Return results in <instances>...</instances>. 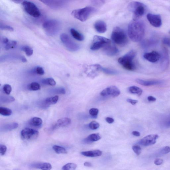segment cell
Masks as SVG:
<instances>
[{
    "instance_id": "1",
    "label": "cell",
    "mask_w": 170,
    "mask_h": 170,
    "mask_svg": "<svg viewBox=\"0 0 170 170\" xmlns=\"http://www.w3.org/2000/svg\"><path fill=\"white\" fill-rule=\"evenodd\" d=\"M145 32V25L141 20L132 21L128 25V35L131 40L134 42L141 41Z\"/></svg>"
},
{
    "instance_id": "2",
    "label": "cell",
    "mask_w": 170,
    "mask_h": 170,
    "mask_svg": "<svg viewBox=\"0 0 170 170\" xmlns=\"http://www.w3.org/2000/svg\"><path fill=\"white\" fill-rule=\"evenodd\" d=\"M136 53L134 50H131L118 59L119 64L125 69L130 71L134 70L136 69L133 60L136 56Z\"/></svg>"
},
{
    "instance_id": "3",
    "label": "cell",
    "mask_w": 170,
    "mask_h": 170,
    "mask_svg": "<svg viewBox=\"0 0 170 170\" xmlns=\"http://www.w3.org/2000/svg\"><path fill=\"white\" fill-rule=\"evenodd\" d=\"M43 27L47 35L53 36L58 34L60 30L61 24L58 20L50 19L44 23Z\"/></svg>"
},
{
    "instance_id": "4",
    "label": "cell",
    "mask_w": 170,
    "mask_h": 170,
    "mask_svg": "<svg viewBox=\"0 0 170 170\" xmlns=\"http://www.w3.org/2000/svg\"><path fill=\"white\" fill-rule=\"evenodd\" d=\"M111 38L112 40L116 44L124 46L127 44L128 39L125 31L120 27H115L112 32Z\"/></svg>"
},
{
    "instance_id": "5",
    "label": "cell",
    "mask_w": 170,
    "mask_h": 170,
    "mask_svg": "<svg viewBox=\"0 0 170 170\" xmlns=\"http://www.w3.org/2000/svg\"><path fill=\"white\" fill-rule=\"evenodd\" d=\"M96 11V9L93 7L88 6L77 9L72 11L71 14L73 17L82 22L88 19L89 17Z\"/></svg>"
},
{
    "instance_id": "6",
    "label": "cell",
    "mask_w": 170,
    "mask_h": 170,
    "mask_svg": "<svg viewBox=\"0 0 170 170\" xmlns=\"http://www.w3.org/2000/svg\"><path fill=\"white\" fill-rule=\"evenodd\" d=\"M129 10L133 13V20H139L145 12L146 6L144 4L138 1H133L128 6Z\"/></svg>"
},
{
    "instance_id": "7",
    "label": "cell",
    "mask_w": 170,
    "mask_h": 170,
    "mask_svg": "<svg viewBox=\"0 0 170 170\" xmlns=\"http://www.w3.org/2000/svg\"><path fill=\"white\" fill-rule=\"evenodd\" d=\"M111 43V40L103 37L95 35L94 37L90 49L93 50H97Z\"/></svg>"
},
{
    "instance_id": "8",
    "label": "cell",
    "mask_w": 170,
    "mask_h": 170,
    "mask_svg": "<svg viewBox=\"0 0 170 170\" xmlns=\"http://www.w3.org/2000/svg\"><path fill=\"white\" fill-rule=\"evenodd\" d=\"M60 38L62 43L69 51L75 52L79 49V46L74 42L67 34H62Z\"/></svg>"
},
{
    "instance_id": "9",
    "label": "cell",
    "mask_w": 170,
    "mask_h": 170,
    "mask_svg": "<svg viewBox=\"0 0 170 170\" xmlns=\"http://www.w3.org/2000/svg\"><path fill=\"white\" fill-rule=\"evenodd\" d=\"M22 5L24 10L28 14L34 17H38L40 15L39 10L35 4L28 1L22 2Z\"/></svg>"
},
{
    "instance_id": "10",
    "label": "cell",
    "mask_w": 170,
    "mask_h": 170,
    "mask_svg": "<svg viewBox=\"0 0 170 170\" xmlns=\"http://www.w3.org/2000/svg\"><path fill=\"white\" fill-rule=\"evenodd\" d=\"M39 135L38 131L32 128H25L21 133L22 139L27 141L36 139L38 137Z\"/></svg>"
},
{
    "instance_id": "11",
    "label": "cell",
    "mask_w": 170,
    "mask_h": 170,
    "mask_svg": "<svg viewBox=\"0 0 170 170\" xmlns=\"http://www.w3.org/2000/svg\"><path fill=\"white\" fill-rule=\"evenodd\" d=\"M157 134H151L142 138L139 142V144L144 146H148L155 144L158 138Z\"/></svg>"
},
{
    "instance_id": "12",
    "label": "cell",
    "mask_w": 170,
    "mask_h": 170,
    "mask_svg": "<svg viewBox=\"0 0 170 170\" xmlns=\"http://www.w3.org/2000/svg\"><path fill=\"white\" fill-rule=\"evenodd\" d=\"M120 94V91L116 86H111L103 90L101 92L100 95L103 96H111L115 97H117Z\"/></svg>"
},
{
    "instance_id": "13",
    "label": "cell",
    "mask_w": 170,
    "mask_h": 170,
    "mask_svg": "<svg viewBox=\"0 0 170 170\" xmlns=\"http://www.w3.org/2000/svg\"><path fill=\"white\" fill-rule=\"evenodd\" d=\"M43 3L54 10H59L64 7L65 6L66 1H49L45 0L41 1Z\"/></svg>"
},
{
    "instance_id": "14",
    "label": "cell",
    "mask_w": 170,
    "mask_h": 170,
    "mask_svg": "<svg viewBox=\"0 0 170 170\" xmlns=\"http://www.w3.org/2000/svg\"><path fill=\"white\" fill-rule=\"evenodd\" d=\"M147 17L149 22L153 26L158 28L161 26L162 19L160 15L149 13L147 15Z\"/></svg>"
},
{
    "instance_id": "15",
    "label": "cell",
    "mask_w": 170,
    "mask_h": 170,
    "mask_svg": "<svg viewBox=\"0 0 170 170\" xmlns=\"http://www.w3.org/2000/svg\"><path fill=\"white\" fill-rule=\"evenodd\" d=\"M143 57L147 61L151 63H155L160 60L161 56L157 52L153 51L146 53L144 54Z\"/></svg>"
},
{
    "instance_id": "16",
    "label": "cell",
    "mask_w": 170,
    "mask_h": 170,
    "mask_svg": "<svg viewBox=\"0 0 170 170\" xmlns=\"http://www.w3.org/2000/svg\"><path fill=\"white\" fill-rule=\"evenodd\" d=\"M103 52L104 53L109 56H115L119 52V50L116 46L112 43L107 45L103 48Z\"/></svg>"
},
{
    "instance_id": "17",
    "label": "cell",
    "mask_w": 170,
    "mask_h": 170,
    "mask_svg": "<svg viewBox=\"0 0 170 170\" xmlns=\"http://www.w3.org/2000/svg\"><path fill=\"white\" fill-rule=\"evenodd\" d=\"M71 122V119L68 118H64L59 119L57 122L52 126V130L60 127H64L69 125Z\"/></svg>"
},
{
    "instance_id": "18",
    "label": "cell",
    "mask_w": 170,
    "mask_h": 170,
    "mask_svg": "<svg viewBox=\"0 0 170 170\" xmlns=\"http://www.w3.org/2000/svg\"><path fill=\"white\" fill-rule=\"evenodd\" d=\"M31 167L33 168L42 170H51L52 168L51 164L47 162L33 163L31 165Z\"/></svg>"
},
{
    "instance_id": "19",
    "label": "cell",
    "mask_w": 170,
    "mask_h": 170,
    "mask_svg": "<svg viewBox=\"0 0 170 170\" xmlns=\"http://www.w3.org/2000/svg\"><path fill=\"white\" fill-rule=\"evenodd\" d=\"M94 27L96 30L100 33H104L107 29L106 24L104 21L102 20L96 22L94 25Z\"/></svg>"
},
{
    "instance_id": "20",
    "label": "cell",
    "mask_w": 170,
    "mask_h": 170,
    "mask_svg": "<svg viewBox=\"0 0 170 170\" xmlns=\"http://www.w3.org/2000/svg\"><path fill=\"white\" fill-rule=\"evenodd\" d=\"M135 82L140 85L144 86H150L159 84L162 82L159 80H146L140 79H137Z\"/></svg>"
},
{
    "instance_id": "21",
    "label": "cell",
    "mask_w": 170,
    "mask_h": 170,
    "mask_svg": "<svg viewBox=\"0 0 170 170\" xmlns=\"http://www.w3.org/2000/svg\"><path fill=\"white\" fill-rule=\"evenodd\" d=\"M102 151L100 150L82 151L81 153L82 155L89 157H99L102 155Z\"/></svg>"
},
{
    "instance_id": "22",
    "label": "cell",
    "mask_w": 170,
    "mask_h": 170,
    "mask_svg": "<svg viewBox=\"0 0 170 170\" xmlns=\"http://www.w3.org/2000/svg\"><path fill=\"white\" fill-rule=\"evenodd\" d=\"M101 138L102 137L98 133H95L89 135L84 140V142L85 143H91L97 141Z\"/></svg>"
},
{
    "instance_id": "23",
    "label": "cell",
    "mask_w": 170,
    "mask_h": 170,
    "mask_svg": "<svg viewBox=\"0 0 170 170\" xmlns=\"http://www.w3.org/2000/svg\"><path fill=\"white\" fill-rule=\"evenodd\" d=\"M18 124L17 123H12L4 125L1 127V131H9L18 128Z\"/></svg>"
},
{
    "instance_id": "24",
    "label": "cell",
    "mask_w": 170,
    "mask_h": 170,
    "mask_svg": "<svg viewBox=\"0 0 170 170\" xmlns=\"http://www.w3.org/2000/svg\"><path fill=\"white\" fill-rule=\"evenodd\" d=\"M43 123L42 119L37 117H34L29 121V125L35 127H41Z\"/></svg>"
},
{
    "instance_id": "25",
    "label": "cell",
    "mask_w": 170,
    "mask_h": 170,
    "mask_svg": "<svg viewBox=\"0 0 170 170\" xmlns=\"http://www.w3.org/2000/svg\"><path fill=\"white\" fill-rule=\"evenodd\" d=\"M95 66L97 70L102 71L106 74L112 75L118 74L117 72L115 70L111 69L103 68L102 66L99 65H96Z\"/></svg>"
},
{
    "instance_id": "26",
    "label": "cell",
    "mask_w": 170,
    "mask_h": 170,
    "mask_svg": "<svg viewBox=\"0 0 170 170\" xmlns=\"http://www.w3.org/2000/svg\"><path fill=\"white\" fill-rule=\"evenodd\" d=\"M70 32L73 37L76 40L79 41H82L84 39V37L82 34L75 30L74 29L72 28Z\"/></svg>"
},
{
    "instance_id": "27",
    "label": "cell",
    "mask_w": 170,
    "mask_h": 170,
    "mask_svg": "<svg viewBox=\"0 0 170 170\" xmlns=\"http://www.w3.org/2000/svg\"><path fill=\"white\" fill-rule=\"evenodd\" d=\"M59 100V96L56 95L48 98L45 100L44 102L46 105H54L57 103Z\"/></svg>"
},
{
    "instance_id": "28",
    "label": "cell",
    "mask_w": 170,
    "mask_h": 170,
    "mask_svg": "<svg viewBox=\"0 0 170 170\" xmlns=\"http://www.w3.org/2000/svg\"><path fill=\"white\" fill-rule=\"evenodd\" d=\"M129 90L131 93L136 94L138 96H140L143 93V90L141 88L136 86H133L130 87Z\"/></svg>"
},
{
    "instance_id": "29",
    "label": "cell",
    "mask_w": 170,
    "mask_h": 170,
    "mask_svg": "<svg viewBox=\"0 0 170 170\" xmlns=\"http://www.w3.org/2000/svg\"><path fill=\"white\" fill-rule=\"evenodd\" d=\"M52 148L53 150L57 153L66 154L67 153V151L63 147L55 145L53 146Z\"/></svg>"
},
{
    "instance_id": "30",
    "label": "cell",
    "mask_w": 170,
    "mask_h": 170,
    "mask_svg": "<svg viewBox=\"0 0 170 170\" xmlns=\"http://www.w3.org/2000/svg\"><path fill=\"white\" fill-rule=\"evenodd\" d=\"M27 88L29 90L32 91H38L40 90L41 88L39 84L35 82L31 83L28 85Z\"/></svg>"
},
{
    "instance_id": "31",
    "label": "cell",
    "mask_w": 170,
    "mask_h": 170,
    "mask_svg": "<svg viewBox=\"0 0 170 170\" xmlns=\"http://www.w3.org/2000/svg\"><path fill=\"white\" fill-rule=\"evenodd\" d=\"M11 110L8 108L1 107H0V114L4 116H9L12 114Z\"/></svg>"
},
{
    "instance_id": "32",
    "label": "cell",
    "mask_w": 170,
    "mask_h": 170,
    "mask_svg": "<svg viewBox=\"0 0 170 170\" xmlns=\"http://www.w3.org/2000/svg\"><path fill=\"white\" fill-rule=\"evenodd\" d=\"M15 100V99L12 96H3L1 97V102L3 103H10Z\"/></svg>"
},
{
    "instance_id": "33",
    "label": "cell",
    "mask_w": 170,
    "mask_h": 170,
    "mask_svg": "<svg viewBox=\"0 0 170 170\" xmlns=\"http://www.w3.org/2000/svg\"><path fill=\"white\" fill-rule=\"evenodd\" d=\"M42 83L45 85L50 86H55L56 85V82L54 79L51 78H48L42 80Z\"/></svg>"
},
{
    "instance_id": "34",
    "label": "cell",
    "mask_w": 170,
    "mask_h": 170,
    "mask_svg": "<svg viewBox=\"0 0 170 170\" xmlns=\"http://www.w3.org/2000/svg\"><path fill=\"white\" fill-rule=\"evenodd\" d=\"M77 165L74 163H70L64 165L62 168V170H75L77 169Z\"/></svg>"
},
{
    "instance_id": "35",
    "label": "cell",
    "mask_w": 170,
    "mask_h": 170,
    "mask_svg": "<svg viewBox=\"0 0 170 170\" xmlns=\"http://www.w3.org/2000/svg\"><path fill=\"white\" fill-rule=\"evenodd\" d=\"M17 43L15 41H10L8 43L5 45L4 49L6 50L13 49L17 45Z\"/></svg>"
},
{
    "instance_id": "36",
    "label": "cell",
    "mask_w": 170,
    "mask_h": 170,
    "mask_svg": "<svg viewBox=\"0 0 170 170\" xmlns=\"http://www.w3.org/2000/svg\"><path fill=\"white\" fill-rule=\"evenodd\" d=\"M22 50L25 52L27 56H30L33 54V50L29 46H24L22 48Z\"/></svg>"
},
{
    "instance_id": "37",
    "label": "cell",
    "mask_w": 170,
    "mask_h": 170,
    "mask_svg": "<svg viewBox=\"0 0 170 170\" xmlns=\"http://www.w3.org/2000/svg\"><path fill=\"white\" fill-rule=\"evenodd\" d=\"M156 41L155 40L150 39L146 40L142 42V45L144 47H147L149 46H151L154 43H155Z\"/></svg>"
},
{
    "instance_id": "38",
    "label": "cell",
    "mask_w": 170,
    "mask_h": 170,
    "mask_svg": "<svg viewBox=\"0 0 170 170\" xmlns=\"http://www.w3.org/2000/svg\"><path fill=\"white\" fill-rule=\"evenodd\" d=\"M3 89L4 93L7 95H10L12 90V87L8 84L4 85Z\"/></svg>"
},
{
    "instance_id": "39",
    "label": "cell",
    "mask_w": 170,
    "mask_h": 170,
    "mask_svg": "<svg viewBox=\"0 0 170 170\" xmlns=\"http://www.w3.org/2000/svg\"><path fill=\"white\" fill-rule=\"evenodd\" d=\"M89 127L91 129L95 130L99 128L100 125L97 122L95 121H92L89 125Z\"/></svg>"
},
{
    "instance_id": "40",
    "label": "cell",
    "mask_w": 170,
    "mask_h": 170,
    "mask_svg": "<svg viewBox=\"0 0 170 170\" xmlns=\"http://www.w3.org/2000/svg\"><path fill=\"white\" fill-rule=\"evenodd\" d=\"M89 113L93 118H96L98 114L99 110L98 109L93 108L89 110Z\"/></svg>"
},
{
    "instance_id": "41",
    "label": "cell",
    "mask_w": 170,
    "mask_h": 170,
    "mask_svg": "<svg viewBox=\"0 0 170 170\" xmlns=\"http://www.w3.org/2000/svg\"><path fill=\"white\" fill-rule=\"evenodd\" d=\"M132 149L135 153L138 155H139L141 153L142 149L140 146L135 145L132 147Z\"/></svg>"
},
{
    "instance_id": "42",
    "label": "cell",
    "mask_w": 170,
    "mask_h": 170,
    "mask_svg": "<svg viewBox=\"0 0 170 170\" xmlns=\"http://www.w3.org/2000/svg\"><path fill=\"white\" fill-rule=\"evenodd\" d=\"M0 28L1 30H6L10 31H14V29L12 27L8 26V25L2 24H1Z\"/></svg>"
},
{
    "instance_id": "43",
    "label": "cell",
    "mask_w": 170,
    "mask_h": 170,
    "mask_svg": "<svg viewBox=\"0 0 170 170\" xmlns=\"http://www.w3.org/2000/svg\"><path fill=\"white\" fill-rule=\"evenodd\" d=\"M34 71L36 74L39 75H43L45 73V71L43 68L40 66L36 68Z\"/></svg>"
},
{
    "instance_id": "44",
    "label": "cell",
    "mask_w": 170,
    "mask_h": 170,
    "mask_svg": "<svg viewBox=\"0 0 170 170\" xmlns=\"http://www.w3.org/2000/svg\"><path fill=\"white\" fill-rule=\"evenodd\" d=\"M53 93H55L63 94L64 95L66 93V91L65 88H59L54 89Z\"/></svg>"
},
{
    "instance_id": "45",
    "label": "cell",
    "mask_w": 170,
    "mask_h": 170,
    "mask_svg": "<svg viewBox=\"0 0 170 170\" xmlns=\"http://www.w3.org/2000/svg\"><path fill=\"white\" fill-rule=\"evenodd\" d=\"M7 150L6 147L4 145L1 144L0 145V153L1 155H3L5 154Z\"/></svg>"
},
{
    "instance_id": "46",
    "label": "cell",
    "mask_w": 170,
    "mask_h": 170,
    "mask_svg": "<svg viewBox=\"0 0 170 170\" xmlns=\"http://www.w3.org/2000/svg\"><path fill=\"white\" fill-rule=\"evenodd\" d=\"M162 42L165 45L170 47V38L165 37L163 39Z\"/></svg>"
},
{
    "instance_id": "47",
    "label": "cell",
    "mask_w": 170,
    "mask_h": 170,
    "mask_svg": "<svg viewBox=\"0 0 170 170\" xmlns=\"http://www.w3.org/2000/svg\"><path fill=\"white\" fill-rule=\"evenodd\" d=\"M94 5L95 6H100L103 5L105 1H92Z\"/></svg>"
},
{
    "instance_id": "48",
    "label": "cell",
    "mask_w": 170,
    "mask_h": 170,
    "mask_svg": "<svg viewBox=\"0 0 170 170\" xmlns=\"http://www.w3.org/2000/svg\"><path fill=\"white\" fill-rule=\"evenodd\" d=\"M164 162V161L161 158H157L156 159L154 162L155 164L157 165H161Z\"/></svg>"
},
{
    "instance_id": "49",
    "label": "cell",
    "mask_w": 170,
    "mask_h": 170,
    "mask_svg": "<svg viewBox=\"0 0 170 170\" xmlns=\"http://www.w3.org/2000/svg\"><path fill=\"white\" fill-rule=\"evenodd\" d=\"M127 102L130 103V104L133 105L136 104L138 102V101L137 100H133L130 98L127 99Z\"/></svg>"
},
{
    "instance_id": "50",
    "label": "cell",
    "mask_w": 170,
    "mask_h": 170,
    "mask_svg": "<svg viewBox=\"0 0 170 170\" xmlns=\"http://www.w3.org/2000/svg\"><path fill=\"white\" fill-rule=\"evenodd\" d=\"M170 152V147L169 146H166L162 150V153L163 154H167Z\"/></svg>"
},
{
    "instance_id": "51",
    "label": "cell",
    "mask_w": 170,
    "mask_h": 170,
    "mask_svg": "<svg viewBox=\"0 0 170 170\" xmlns=\"http://www.w3.org/2000/svg\"><path fill=\"white\" fill-rule=\"evenodd\" d=\"M105 120L107 123L109 124L112 123L114 122V119L113 118L110 117H108L106 118Z\"/></svg>"
},
{
    "instance_id": "52",
    "label": "cell",
    "mask_w": 170,
    "mask_h": 170,
    "mask_svg": "<svg viewBox=\"0 0 170 170\" xmlns=\"http://www.w3.org/2000/svg\"><path fill=\"white\" fill-rule=\"evenodd\" d=\"M148 100L149 102H154L156 100V98L153 96H150L148 97Z\"/></svg>"
},
{
    "instance_id": "53",
    "label": "cell",
    "mask_w": 170,
    "mask_h": 170,
    "mask_svg": "<svg viewBox=\"0 0 170 170\" xmlns=\"http://www.w3.org/2000/svg\"><path fill=\"white\" fill-rule=\"evenodd\" d=\"M132 134L136 137H139L140 135V133L139 132L137 131H133L132 132Z\"/></svg>"
},
{
    "instance_id": "54",
    "label": "cell",
    "mask_w": 170,
    "mask_h": 170,
    "mask_svg": "<svg viewBox=\"0 0 170 170\" xmlns=\"http://www.w3.org/2000/svg\"><path fill=\"white\" fill-rule=\"evenodd\" d=\"M84 166L86 167H91L92 166V164H91V163L89 162H86L84 163Z\"/></svg>"
},
{
    "instance_id": "55",
    "label": "cell",
    "mask_w": 170,
    "mask_h": 170,
    "mask_svg": "<svg viewBox=\"0 0 170 170\" xmlns=\"http://www.w3.org/2000/svg\"><path fill=\"white\" fill-rule=\"evenodd\" d=\"M10 41L7 38H4L3 39V43L4 44H7Z\"/></svg>"
},
{
    "instance_id": "56",
    "label": "cell",
    "mask_w": 170,
    "mask_h": 170,
    "mask_svg": "<svg viewBox=\"0 0 170 170\" xmlns=\"http://www.w3.org/2000/svg\"><path fill=\"white\" fill-rule=\"evenodd\" d=\"M20 59L21 60V61L23 62H26L27 61L26 59L25 58V57H21Z\"/></svg>"
},
{
    "instance_id": "57",
    "label": "cell",
    "mask_w": 170,
    "mask_h": 170,
    "mask_svg": "<svg viewBox=\"0 0 170 170\" xmlns=\"http://www.w3.org/2000/svg\"><path fill=\"white\" fill-rule=\"evenodd\" d=\"M169 126H170V121H169Z\"/></svg>"
},
{
    "instance_id": "58",
    "label": "cell",
    "mask_w": 170,
    "mask_h": 170,
    "mask_svg": "<svg viewBox=\"0 0 170 170\" xmlns=\"http://www.w3.org/2000/svg\"><path fill=\"white\" fill-rule=\"evenodd\" d=\"M169 33H170V31H169Z\"/></svg>"
}]
</instances>
